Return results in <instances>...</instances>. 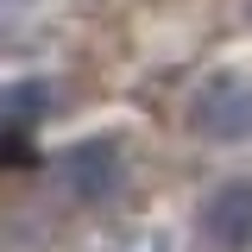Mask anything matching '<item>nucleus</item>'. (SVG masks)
<instances>
[{"label": "nucleus", "instance_id": "nucleus-4", "mask_svg": "<svg viewBox=\"0 0 252 252\" xmlns=\"http://www.w3.org/2000/svg\"><path fill=\"white\" fill-rule=\"evenodd\" d=\"M44 114H51V89L44 82H13L0 94V132H32Z\"/></svg>", "mask_w": 252, "mask_h": 252}, {"label": "nucleus", "instance_id": "nucleus-2", "mask_svg": "<svg viewBox=\"0 0 252 252\" xmlns=\"http://www.w3.org/2000/svg\"><path fill=\"white\" fill-rule=\"evenodd\" d=\"M195 233L208 252H252V183H220L195 208Z\"/></svg>", "mask_w": 252, "mask_h": 252}, {"label": "nucleus", "instance_id": "nucleus-1", "mask_svg": "<svg viewBox=\"0 0 252 252\" xmlns=\"http://www.w3.org/2000/svg\"><path fill=\"white\" fill-rule=\"evenodd\" d=\"M189 126H195L202 139H215V145L246 139L252 132V82L233 76V69L208 76V82L195 89V101H189Z\"/></svg>", "mask_w": 252, "mask_h": 252}, {"label": "nucleus", "instance_id": "nucleus-3", "mask_svg": "<svg viewBox=\"0 0 252 252\" xmlns=\"http://www.w3.org/2000/svg\"><path fill=\"white\" fill-rule=\"evenodd\" d=\"M57 183L76 195V202H101L120 189V145L114 139H89V145H69L57 158Z\"/></svg>", "mask_w": 252, "mask_h": 252}]
</instances>
